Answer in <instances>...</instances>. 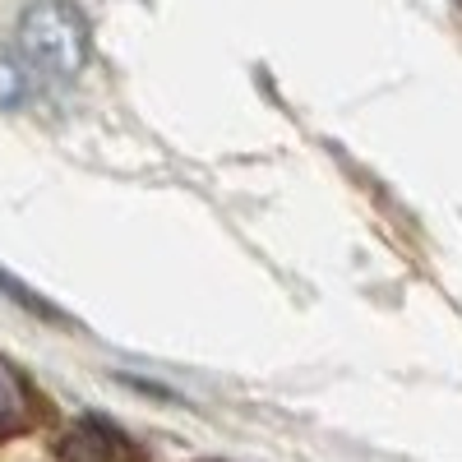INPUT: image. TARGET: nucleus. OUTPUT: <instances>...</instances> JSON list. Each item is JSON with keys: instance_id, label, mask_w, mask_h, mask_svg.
Listing matches in <instances>:
<instances>
[{"instance_id": "obj_1", "label": "nucleus", "mask_w": 462, "mask_h": 462, "mask_svg": "<svg viewBox=\"0 0 462 462\" xmlns=\"http://www.w3.org/2000/svg\"><path fill=\"white\" fill-rule=\"evenodd\" d=\"M23 51L47 74H74L84 65V23L65 0H37L23 19Z\"/></svg>"}, {"instance_id": "obj_2", "label": "nucleus", "mask_w": 462, "mask_h": 462, "mask_svg": "<svg viewBox=\"0 0 462 462\" xmlns=\"http://www.w3.org/2000/svg\"><path fill=\"white\" fill-rule=\"evenodd\" d=\"M56 453L65 462H139V448L130 435H121L116 426L106 420H79V426H69L56 444Z\"/></svg>"}]
</instances>
